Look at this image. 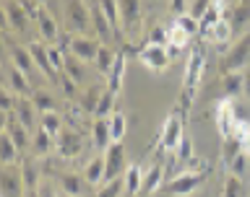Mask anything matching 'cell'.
I'll return each mask as SVG.
<instances>
[{
	"label": "cell",
	"mask_w": 250,
	"mask_h": 197,
	"mask_svg": "<svg viewBox=\"0 0 250 197\" xmlns=\"http://www.w3.org/2000/svg\"><path fill=\"white\" fill-rule=\"evenodd\" d=\"M167 44H172L175 50H177V47H185V44H188V34L177 26V23H172V26L167 29Z\"/></svg>",
	"instance_id": "b9f144b4"
},
{
	"label": "cell",
	"mask_w": 250,
	"mask_h": 197,
	"mask_svg": "<svg viewBox=\"0 0 250 197\" xmlns=\"http://www.w3.org/2000/svg\"><path fill=\"white\" fill-rule=\"evenodd\" d=\"M115 93L112 91H107L102 93V101H99V107H97V112H94V120H107V117H112L115 112Z\"/></svg>",
	"instance_id": "74e56055"
},
{
	"label": "cell",
	"mask_w": 250,
	"mask_h": 197,
	"mask_svg": "<svg viewBox=\"0 0 250 197\" xmlns=\"http://www.w3.org/2000/svg\"><path fill=\"white\" fill-rule=\"evenodd\" d=\"M177 161L180 163H190L193 161V140H190V135H183V140H180V145H177Z\"/></svg>",
	"instance_id": "7bdbcfd3"
},
{
	"label": "cell",
	"mask_w": 250,
	"mask_h": 197,
	"mask_svg": "<svg viewBox=\"0 0 250 197\" xmlns=\"http://www.w3.org/2000/svg\"><path fill=\"white\" fill-rule=\"evenodd\" d=\"M250 65V31L242 34L237 42L229 47V52L224 54L222 60V73H242Z\"/></svg>",
	"instance_id": "7a4b0ae2"
},
{
	"label": "cell",
	"mask_w": 250,
	"mask_h": 197,
	"mask_svg": "<svg viewBox=\"0 0 250 197\" xmlns=\"http://www.w3.org/2000/svg\"><path fill=\"white\" fill-rule=\"evenodd\" d=\"M89 8H91V26L97 31V36L104 39V44H109L115 39V34H112V26H109L104 11H102V3H91Z\"/></svg>",
	"instance_id": "2e32d148"
},
{
	"label": "cell",
	"mask_w": 250,
	"mask_h": 197,
	"mask_svg": "<svg viewBox=\"0 0 250 197\" xmlns=\"http://www.w3.org/2000/svg\"><path fill=\"white\" fill-rule=\"evenodd\" d=\"M208 5H211V3H206V0H195L193 5H188V16H190V18H195V21L201 23V18L208 13Z\"/></svg>",
	"instance_id": "bcb514c9"
},
{
	"label": "cell",
	"mask_w": 250,
	"mask_h": 197,
	"mask_svg": "<svg viewBox=\"0 0 250 197\" xmlns=\"http://www.w3.org/2000/svg\"><path fill=\"white\" fill-rule=\"evenodd\" d=\"M222 91H224V99H232L237 93L245 91V73H227L222 78Z\"/></svg>",
	"instance_id": "4316f807"
},
{
	"label": "cell",
	"mask_w": 250,
	"mask_h": 197,
	"mask_svg": "<svg viewBox=\"0 0 250 197\" xmlns=\"http://www.w3.org/2000/svg\"><path fill=\"white\" fill-rule=\"evenodd\" d=\"M5 132H8V135H11V140L16 143V148H19V151H23V148H29V145H31L29 130L23 127L21 122L11 120V117H5Z\"/></svg>",
	"instance_id": "ffe728a7"
},
{
	"label": "cell",
	"mask_w": 250,
	"mask_h": 197,
	"mask_svg": "<svg viewBox=\"0 0 250 197\" xmlns=\"http://www.w3.org/2000/svg\"><path fill=\"white\" fill-rule=\"evenodd\" d=\"M83 179L89 184H102L104 182V156H94L83 169Z\"/></svg>",
	"instance_id": "83f0119b"
},
{
	"label": "cell",
	"mask_w": 250,
	"mask_h": 197,
	"mask_svg": "<svg viewBox=\"0 0 250 197\" xmlns=\"http://www.w3.org/2000/svg\"><path fill=\"white\" fill-rule=\"evenodd\" d=\"M123 78H125V52H117V60L112 70L107 75V91H112L115 96L120 93V86H123Z\"/></svg>",
	"instance_id": "603a6c76"
},
{
	"label": "cell",
	"mask_w": 250,
	"mask_h": 197,
	"mask_svg": "<svg viewBox=\"0 0 250 197\" xmlns=\"http://www.w3.org/2000/svg\"><path fill=\"white\" fill-rule=\"evenodd\" d=\"M125 127H128V122H125V114L115 112L112 117H109V132H112V143H123Z\"/></svg>",
	"instance_id": "ab89813d"
},
{
	"label": "cell",
	"mask_w": 250,
	"mask_h": 197,
	"mask_svg": "<svg viewBox=\"0 0 250 197\" xmlns=\"http://www.w3.org/2000/svg\"><path fill=\"white\" fill-rule=\"evenodd\" d=\"M175 23H177V26L185 31L188 36H193V34H201V23L195 21V18H190V16H188V13H185V16H180V18H177Z\"/></svg>",
	"instance_id": "ee69618b"
},
{
	"label": "cell",
	"mask_w": 250,
	"mask_h": 197,
	"mask_svg": "<svg viewBox=\"0 0 250 197\" xmlns=\"http://www.w3.org/2000/svg\"><path fill=\"white\" fill-rule=\"evenodd\" d=\"M0 187H3V197H21L23 195V177L21 169L16 166H3V174H0Z\"/></svg>",
	"instance_id": "7c38bea8"
},
{
	"label": "cell",
	"mask_w": 250,
	"mask_h": 197,
	"mask_svg": "<svg viewBox=\"0 0 250 197\" xmlns=\"http://www.w3.org/2000/svg\"><path fill=\"white\" fill-rule=\"evenodd\" d=\"M208 171H183V174L172 177L169 182L162 184V192L164 195H172V197H183V195H190L193 190H198V187L206 182Z\"/></svg>",
	"instance_id": "3957f363"
},
{
	"label": "cell",
	"mask_w": 250,
	"mask_h": 197,
	"mask_svg": "<svg viewBox=\"0 0 250 197\" xmlns=\"http://www.w3.org/2000/svg\"><path fill=\"white\" fill-rule=\"evenodd\" d=\"M81 148H83V140H81V135H78L76 130L65 127L58 135V153L62 156V159H73V156L81 153Z\"/></svg>",
	"instance_id": "4fadbf2b"
},
{
	"label": "cell",
	"mask_w": 250,
	"mask_h": 197,
	"mask_svg": "<svg viewBox=\"0 0 250 197\" xmlns=\"http://www.w3.org/2000/svg\"><path fill=\"white\" fill-rule=\"evenodd\" d=\"M102 11H104L109 26H112L115 39H123V18H120V3H102Z\"/></svg>",
	"instance_id": "f546056e"
},
{
	"label": "cell",
	"mask_w": 250,
	"mask_h": 197,
	"mask_svg": "<svg viewBox=\"0 0 250 197\" xmlns=\"http://www.w3.org/2000/svg\"><path fill=\"white\" fill-rule=\"evenodd\" d=\"M19 148H16V143L11 140V135L3 130V135H0V161H3V166H13L16 159H19Z\"/></svg>",
	"instance_id": "f1b7e54d"
},
{
	"label": "cell",
	"mask_w": 250,
	"mask_h": 197,
	"mask_svg": "<svg viewBox=\"0 0 250 197\" xmlns=\"http://www.w3.org/2000/svg\"><path fill=\"white\" fill-rule=\"evenodd\" d=\"M102 93H104V91L99 89V83H91L89 89L78 96V104H81L78 109H81V112H91L94 114V112H97V107H99V101H102Z\"/></svg>",
	"instance_id": "cb8c5ba5"
},
{
	"label": "cell",
	"mask_w": 250,
	"mask_h": 197,
	"mask_svg": "<svg viewBox=\"0 0 250 197\" xmlns=\"http://www.w3.org/2000/svg\"><path fill=\"white\" fill-rule=\"evenodd\" d=\"M60 197H65V195H60Z\"/></svg>",
	"instance_id": "816d5d0a"
},
{
	"label": "cell",
	"mask_w": 250,
	"mask_h": 197,
	"mask_svg": "<svg viewBox=\"0 0 250 197\" xmlns=\"http://www.w3.org/2000/svg\"><path fill=\"white\" fill-rule=\"evenodd\" d=\"M58 83L62 86V91H65V96H68V99H76V96H78V89H76L78 83H76V81H70L68 75H60V81H58Z\"/></svg>",
	"instance_id": "c3c4849f"
},
{
	"label": "cell",
	"mask_w": 250,
	"mask_h": 197,
	"mask_svg": "<svg viewBox=\"0 0 250 197\" xmlns=\"http://www.w3.org/2000/svg\"><path fill=\"white\" fill-rule=\"evenodd\" d=\"M37 29H39V34H42V39H47V42H55V39L60 36V31H58V23H55L52 18V13H50V8H39V13H37Z\"/></svg>",
	"instance_id": "d6986e66"
},
{
	"label": "cell",
	"mask_w": 250,
	"mask_h": 197,
	"mask_svg": "<svg viewBox=\"0 0 250 197\" xmlns=\"http://www.w3.org/2000/svg\"><path fill=\"white\" fill-rule=\"evenodd\" d=\"M60 190L65 197H81L83 195V177L70 174V171L60 174Z\"/></svg>",
	"instance_id": "484cf974"
},
{
	"label": "cell",
	"mask_w": 250,
	"mask_h": 197,
	"mask_svg": "<svg viewBox=\"0 0 250 197\" xmlns=\"http://www.w3.org/2000/svg\"><path fill=\"white\" fill-rule=\"evenodd\" d=\"M123 187H125V177H120V179H115V182L104 184V190H99L97 197H120V190H123Z\"/></svg>",
	"instance_id": "f6af8a7d"
},
{
	"label": "cell",
	"mask_w": 250,
	"mask_h": 197,
	"mask_svg": "<svg viewBox=\"0 0 250 197\" xmlns=\"http://www.w3.org/2000/svg\"><path fill=\"white\" fill-rule=\"evenodd\" d=\"M3 16H5V23L11 26L13 31H26L29 26V11H26V5L23 3H13V0H8V3H3Z\"/></svg>",
	"instance_id": "8fae6325"
},
{
	"label": "cell",
	"mask_w": 250,
	"mask_h": 197,
	"mask_svg": "<svg viewBox=\"0 0 250 197\" xmlns=\"http://www.w3.org/2000/svg\"><path fill=\"white\" fill-rule=\"evenodd\" d=\"M37 197H58V192H55L47 182H42V184H39V190H37Z\"/></svg>",
	"instance_id": "681fc988"
},
{
	"label": "cell",
	"mask_w": 250,
	"mask_h": 197,
	"mask_svg": "<svg viewBox=\"0 0 250 197\" xmlns=\"http://www.w3.org/2000/svg\"><path fill=\"white\" fill-rule=\"evenodd\" d=\"M128 171V156H125V145L123 143H112L104 153V184L115 182V179L125 177Z\"/></svg>",
	"instance_id": "5b68a950"
},
{
	"label": "cell",
	"mask_w": 250,
	"mask_h": 197,
	"mask_svg": "<svg viewBox=\"0 0 250 197\" xmlns=\"http://www.w3.org/2000/svg\"><path fill=\"white\" fill-rule=\"evenodd\" d=\"M29 52H31V57H34V65L42 70L44 78H50V81H60V73L55 70L52 57H50V47H44L42 42H31Z\"/></svg>",
	"instance_id": "30bf717a"
},
{
	"label": "cell",
	"mask_w": 250,
	"mask_h": 197,
	"mask_svg": "<svg viewBox=\"0 0 250 197\" xmlns=\"http://www.w3.org/2000/svg\"><path fill=\"white\" fill-rule=\"evenodd\" d=\"M115 60H117V52H115L109 44H102V47H99V54H97V60H94V62H97V70H99V73L109 75V70H112Z\"/></svg>",
	"instance_id": "1f68e13d"
},
{
	"label": "cell",
	"mask_w": 250,
	"mask_h": 197,
	"mask_svg": "<svg viewBox=\"0 0 250 197\" xmlns=\"http://www.w3.org/2000/svg\"><path fill=\"white\" fill-rule=\"evenodd\" d=\"M65 21L76 31V36H86V29L91 26V8L86 3H68L65 5Z\"/></svg>",
	"instance_id": "8992f818"
},
{
	"label": "cell",
	"mask_w": 250,
	"mask_h": 197,
	"mask_svg": "<svg viewBox=\"0 0 250 197\" xmlns=\"http://www.w3.org/2000/svg\"><path fill=\"white\" fill-rule=\"evenodd\" d=\"M39 127H42L44 132H50V135L58 140V135L65 127H62V117H60V112H50V114H42L39 117Z\"/></svg>",
	"instance_id": "d6a6232c"
},
{
	"label": "cell",
	"mask_w": 250,
	"mask_h": 197,
	"mask_svg": "<svg viewBox=\"0 0 250 197\" xmlns=\"http://www.w3.org/2000/svg\"><path fill=\"white\" fill-rule=\"evenodd\" d=\"M222 197H242V182H240V177H234V174H227L224 177V192Z\"/></svg>",
	"instance_id": "60d3db41"
},
{
	"label": "cell",
	"mask_w": 250,
	"mask_h": 197,
	"mask_svg": "<svg viewBox=\"0 0 250 197\" xmlns=\"http://www.w3.org/2000/svg\"><path fill=\"white\" fill-rule=\"evenodd\" d=\"M8 54H11V65L13 68H19L23 75H31V70H34V57H31L29 47L23 50V47L8 42Z\"/></svg>",
	"instance_id": "ac0fdd59"
},
{
	"label": "cell",
	"mask_w": 250,
	"mask_h": 197,
	"mask_svg": "<svg viewBox=\"0 0 250 197\" xmlns=\"http://www.w3.org/2000/svg\"><path fill=\"white\" fill-rule=\"evenodd\" d=\"M60 75H68L70 81H76L78 86H81L86 81V68H83V62L73 57V54H65V62H62V73Z\"/></svg>",
	"instance_id": "d4e9b609"
},
{
	"label": "cell",
	"mask_w": 250,
	"mask_h": 197,
	"mask_svg": "<svg viewBox=\"0 0 250 197\" xmlns=\"http://www.w3.org/2000/svg\"><path fill=\"white\" fill-rule=\"evenodd\" d=\"M248 166H250V163H248V153H240L237 159L232 161V166H229V174H234V177H242V174L248 171Z\"/></svg>",
	"instance_id": "7dc6e473"
},
{
	"label": "cell",
	"mask_w": 250,
	"mask_h": 197,
	"mask_svg": "<svg viewBox=\"0 0 250 197\" xmlns=\"http://www.w3.org/2000/svg\"><path fill=\"white\" fill-rule=\"evenodd\" d=\"M5 86L11 89L16 96H26V93H34L31 91V81H29V75H23L19 68H13L11 62H8V75H5Z\"/></svg>",
	"instance_id": "e0dca14e"
},
{
	"label": "cell",
	"mask_w": 250,
	"mask_h": 197,
	"mask_svg": "<svg viewBox=\"0 0 250 197\" xmlns=\"http://www.w3.org/2000/svg\"><path fill=\"white\" fill-rule=\"evenodd\" d=\"M206 36L211 39V42H216V44H224V42H229V39H232L234 34H232V26H229V21L224 18V21H219V23H216V26L208 31Z\"/></svg>",
	"instance_id": "f35d334b"
},
{
	"label": "cell",
	"mask_w": 250,
	"mask_h": 197,
	"mask_svg": "<svg viewBox=\"0 0 250 197\" xmlns=\"http://www.w3.org/2000/svg\"><path fill=\"white\" fill-rule=\"evenodd\" d=\"M203 70H206V54H203L201 44H193L190 52H188V62H185V78H183V109L185 104H190V99L198 91V83L203 78Z\"/></svg>",
	"instance_id": "6da1fadb"
},
{
	"label": "cell",
	"mask_w": 250,
	"mask_h": 197,
	"mask_svg": "<svg viewBox=\"0 0 250 197\" xmlns=\"http://www.w3.org/2000/svg\"><path fill=\"white\" fill-rule=\"evenodd\" d=\"M240 153H245V151H242V143L237 138H229V140H224V143H222V161H224V166H232V161L237 159Z\"/></svg>",
	"instance_id": "8d00e7d4"
},
{
	"label": "cell",
	"mask_w": 250,
	"mask_h": 197,
	"mask_svg": "<svg viewBox=\"0 0 250 197\" xmlns=\"http://www.w3.org/2000/svg\"><path fill=\"white\" fill-rule=\"evenodd\" d=\"M13 112H16V122H21L26 130L37 125V107L31 104V99H23V96H21Z\"/></svg>",
	"instance_id": "44dd1931"
},
{
	"label": "cell",
	"mask_w": 250,
	"mask_h": 197,
	"mask_svg": "<svg viewBox=\"0 0 250 197\" xmlns=\"http://www.w3.org/2000/svg\"><path fill=\"white\" fill-rule=\"evenodd\" d=\"M31 104L37 107V112H39V114L58 112V101H55L47 91H34V93H31Z\"/></svg>",
	"instance_id": "e575fe53"
},
{
	"label": "cell",
	"mask_w": 250,
	"mask_h": 197,
	"mask_svg": "<svg viewBox=\"0 0 250 197\" xmlns=\"http://www.w3.org/2000/svg\"><path fill=\"white\" fill-rule=\"evenodd\" d=\"M229 26H232V34L234 36H242L250 31V3H237L232 5L229 11Z\"/></svg>",
	"instance_id": "5bb4252c"
},
{
	"label": "cell",
	"mask_w": 250,
	"mask_h": 197,
	"mask_svg": "<svg viewBox=\"0 0 250 197\" xmlns=\"http://www.w3.org/2000/svg\"><path fill=\"white\" fill-rule=\"evenodd\" d=\"M120 18H123V34H136L141 21V3H136V0L120 3Z\"/></svg>",
	"instance_id": "9a60e30c"
},
{
	"label": "cell",
	"mask_w": 250,
	"mask_h": 197,
	"mask_svg": "<svg viewBox=\"0 0 250 197\" xmlns=\"http://www.w3.org/2000/svg\"><path fill=\"white\" fill-rule=\"evenodd\" d=\"M237 120H234V104L232 99H224L222 104L216 107V127L222 132V140L234 138V130H237Z\"/></svg>",
	"instance_id": "9c48e42d"
},
{
	"label": "cell",
	"mask_w": 250,
	"mask_h": 197,
	"mask_svg": "<svg viewBox=\"0 0 250 197\" xmlns=\"http://www.w3.org/2000/svg\"><path fill=\"white\" fill-rule=\"evenodd\" d=\"M91 135H94V148L104 151L112 145V132H109V120H94L91 125Z\"/></svg>",
	"instance_id": "7402d4cb"
},
{
	"label": "cell",
	"mask_w": 250,
	"mask_h": 197,
	"mask_svg": "<svg viewBox=\"0 0 250 197\" xmlns=\"http://www.w3.org/2000/svg\"><path fill=\"white\" fill-rule=\"evenodd\" d=\"M125 190H128L130 197H136L144 190V171H141V166H128V171H125Z\"/></svg>",
	"instance_id": "4dcf8cb0"
},
{
	"label": "cell",
	"mask_w": 250,
	"mask_h": 197,
	"mask_svg": "<svg viewBox=\"0 0 250 197\" xmlns=\"http://www.w3.org/2000/svg\"><path fill=\"white\" fill-rule=\"evenodd\" d=\"M183 125H185V109L177 107L167 120H164V127H162V135H159V145L167 148V151H177L180 140H183Z\"/></svg>",
	"instance_id": "277c9868"
},
{
	"label": "cell",
	"mask_w": 250,
	"mask_h": 197,
	"mask_svg": "<svg viewBox=\"0 0 250 197\" xmlns=\"http://www.w3.org/2000/svg\"><path fill=\"white\" fill-rule=\"evenodd\" d=\"M141 62H144L148 70H154V73H162L164 68H169V52H167V47L148 42L144 50H141Z\"/></svg>",
	"instance_id": "52a82bcc"
},
{
	"label": "cell",
	"mask_w": 250,
	"mask_h": 197,
	"mask_svg": "<svg viewBox=\"0 0 250 197\" xmlns=\"http://www.w3.org/2000/svg\"><path fill=\"white\" fill-rule=\"evenodd\" d=\"M52 143H55V138L50 135V132H44L42 127H37L34 135H31V148H34L37 156H47L50 148H52Z\"/></svg>",
	"instance_id": "836d02e7"
},
{
	"label": "cell",
	"mask_w": 250,
	"mask_h": 197,
	"mask_svg": "<svg viewBox=\"0 0 250 197\" xmlns=\"http://www.w3.org/2000/svg\"><path fill=\"white\" fill-rule=\"evenodd\" d=\"M242 73H245V91H242V93H245V96L250 99V65L242 70Z\"/></svg>",
	"instance_id": "f907efd6"
},
{
	"label": "cell",
	"mask_w": 250,
	"mask_h": 197,
	"mask_svg": "<svg viewBox=\"0 0 250 197\" xmlns=\"http://www.w3.org/2000/svg\"><path fill=\"white\" fill-rule=\"evenodd\" d=\"M99 42L94 36H73L68 44V54H73V57H78L81 62H94L99 54Z\"/></svg>",
	"instance_id": "ba28073f"
},
{
	"label": "cell",
	"mask_w": 250,
	"mask_h": 197,
	"mask_svg": "<svg viewBox=\"0 0 250 197\" xmlns=\"http://www.w3.org/2000/svg\"><path fill=\"white\" fill-rule=\"evenodd\" d=\"M164 182V171L162 166H151V169H146L144 171V190L141 192H154V190H159V184Z\"/></svg>",
	"instance_id": "d590c367"
}]
</instances>
